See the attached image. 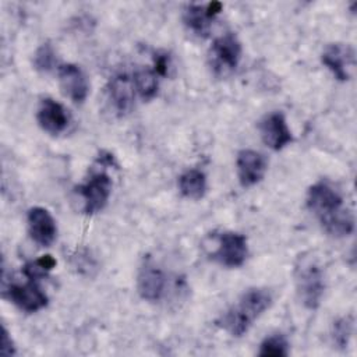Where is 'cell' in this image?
Listing matches in <instances>:
<instances>
[{
    "label": "cell",
    "mask_w": 357,
    "mask_h": 357,
    "mask_svg": "<svg viewBox=\"0 0 357 357\" xmlns=\"http://www.w3.org/2000/svg\"><path fill=\"white\" fill-rule=\"evenodd\" d=\"M305 204L329 236L344 237L353 231V213L343 206L342 195L329 183L312 184L307 191Z\"/></svg>",
    "instance_id": "1"
},
{
    "label": "cell",
    "mask_w": 357,
    "mask_h": 357,
    "mask_svg": "<svg viewBox=\"0 0 357 357\" xmlns=\"http://www.w3.org/2000/svg\"><path fill=\"white\" fill-rule=\"evenodd\" d=\"M272 294L266 289H248L236 304L227 308L216 324L230 336L240 337L248 332L254 321L258 319L272 304Z\"/></svg>",
    "instance_id": "2"
},
{
    "label": "cell",
    "mask_w": 357,
    "mask_h": 357,
    "mask_svg": "<svg viewBox=\"0 0 357 357\" xmlns=\"http://www.w3.org/2000/svg\"><path fill=\"white\" fill-rule=\"evenodd\" d=\"M294 283L300 301L308 310H317L321 304L325 280L315 258L301 254L294 264Z\"/></svg>",
    "instance_id": "3"
},
{
    "label": "cell",
    "mask_w": 357,
    "mask_h": 357,
    "mask_svg": "<svg viewBox=\"0 0 357 357\" xmlns=\"http://www.w3.org/2000/svg\"><path fill=\"white\" fill-rule=\"evenodd\" d=\"M241 59V43L238 38L227 32L216 38L209 49L208 60L211 70L216 77H227L231 74Z\"/></svg>",
    "instance_id": "4"
},
{
    "label": "cell",
    "mask_w": 357,
    "mask_h": 357,
    "mask_svg": "<svg viewBox=\"0 0 357 357\" xmlns=\"http://www.w3.org/2000/svg\"><path fill=\"white\" fill-rule=\"evenodd\" d=\"M77 191L84 201L85 213H98L107 205L112 194V178L105 172H96Z\"/></svg>",
    "instance_id": "5"
},
{
    "label": "cell",
    "mask_w": 357,
    "mask_h": 357,
    "mask_svg": "<svg viewBox=\"0 0 357 357\" xmlns=\"http://www.w3.org/2000/svg\"><path fill=\"white\" fill-rule=\"evenodd\" d=\"M248 257V245L244 234L237 231H225L218 238V247L212 258L226 268L241 266Z\"/></svg>",
    "instance_id": "6"
},
{
    "label": "cell",
    "mask_w": 357,
    "mask_h": 357,
    "mask_svg": "<svg viewBox=\"0 0 357 357\" xmlns=\"http://www.w3.org/2000/svg\"><path fill=\"white\" fill-rule=\"evenodd\" d=\"M321 61L336 79L347 81L351 78L356 56L351 46L344 43H331L324 49Z\"/></svg>",
    "instance_id": "7"
},
{
    "label": "cell",
    "mask_w": 357,
    "mask_h": 357,
    "mask_svg": "<svg viewBox=\"0 0 357 357\" xmlns=\"http://www.w3.org/2000/svg\"><path fill=\"white\" fill-rule=\"evenodd\" d=\"M258 130L264 144L273 151H280L293 141V135L284 114L280 112H272L266 114L259 121Z\"/></svg>",
    "instance_id": "8"
},
{
    "label": "cell",
    "mask_w": 357,
    "mask_h": 357,
    "mask_svg": "<svg viewBox=\"0 0 357 357\" xmlns=\"http://www.w3.org/2000/svg\"><path fill=\"white\" fill-rule=\"evenodd\" d=\"M7 297L24 312H36L45 308L49 303L46 293L38 286L36 280L29 279L24 284H10L7 290Z\"/></svg>",
    "instance_id": "9"
},
{
    "label": "cell",
    "mask_w": 357,
    "mask_h": 357,
    "mask_svg": "<svg viewBox=\"0 0 357 357\" xmlns=\"http://www.w3.org/2000/svg\"><path fill=\"white\" fill-rule=\"evenodd\" d=\"M220 11L222 4L219 1H212L206 4H190L184 10L183 21L194 35L199 38H206L211 32L215 17Z\"/></svg>",
    "instance_id": "10"
},
{
    "label": "cell",
    "mask_w": 357,
    "mask_h": 357,
    "mask_svg": "<svg viewBox=\"0 0 357 357\" xmlns=\"http://www.w3.org/2000/svg\"><path fill=\"white\" fill-rule=\"evenodd\" d=\"M237 177L244 188L258 184L266 173V159L262 153L252 149H243L236 160Z\"/></svg>",
    "instance_id": "11"
},
{
    "label": "cell",
    "mask_w": 357,
    "mask_h": 357,
    "mask_svg": "<svg viewBox=\"0 0 357 357\" xmlns=\"http://www.w3.org/2000/svg\"><path fill=\"white\" fill-rule=\"evenodd\" d=\"M26 222L29 236L36 244L42 247H49L54 241L57 234V226L47 209L42 206L31 208L26 215Z\"/></svg>",
    "instance_id": "12"
},
{
    "label": "cell",
    "mask_w": 357,
    "mask_h": 357,
    "mask_svg": "<svg viewBox=\"0 0 357 357\" xmlns=\"http://www.w3.org/2000/svg\"><path fill=\"white\" fill-rule=\"evenodd\" d=\"M137 290L141 298L156 303L166 291V276L162 269L151 262H145L137 276Z\"/></svg>",
    "instance_id": "13"
},
{
    "label": "cell",
    "mask_w": 357,
    "mask_h": 357,
    "mask_svg": "<svg viewBox=\"0 0 357 357\" xmlns=\"http://www.w3.org/2000/svg\"><path fill=\"white\" fill-rule=\"evenodd\" d=\"M57 75L60 88L66 96L75 103H82L86 99L89 85L84 71L78 66L71 63L61 64L57 70Z\"/></svg>",
    "instance_id": "14"
},
{
    "label": "cell",
    "mask_w": 357,
    "mask_h": 357,
    "mask_svg": "<svg viewBox=\"0 0 357 357\" xmlns=\"http://www.w3.org/2000/svg\"><path fill=\"white\" fill-rule=\"evenodd\" d=\"M36 120L45 132L50 135H59L68 126V113L61 103L52 98H45L39 103Z\"/></svg>",
    "instance_id": "15"
},
{
    "label": "cell",
    "mask_w": 357,
    "mask_h": 357,
    "mask_svg": "<svg viewBox=\"0 0 357 357\" xmlns=\"http://www.w3.org/2000/svg\"><path fill=\"white\" fill-rule=\"evenodd\" d=\"M134 84L127 74L114 75L107 85V98L117 114L128 113L134 103Z\"/></svg>",
    "instance_id": "16"
},
{
    "label": "cell",
    "mask_w": 357,
    "mask_h": 357,
    "mask_svg": "<svg viewBox=\"0 0 357 357\" xmlns=\"http://www.w3.org/2000/svg\"><path fill=\"white\" fill-rule=\"evenodd\" d=\"M206 176L198 169H188L178 177V190L188 199H201L206 194Z\"/></svg>",
    "instance_id": "17"
},
{
    "label": "cell",
    "mask_w": 357,
    "mask_h": 357,
    "mask_svg": "<svg viewBox=\"0 0 357 357\" xmlns=\"http://www.w3.org/2000/svg\"><path fill=\"white\" fill-rule=\"evenodd\" d=\"M132 84L135 92L144 99L151 100L156 96L159 82H158V74L146 67L137 68L132 74Z\"/></svg>",
    "instance_id": "18"
},
{
    "label": "cell",
    "mask_w": 357,
    "mask_h": 357,
    "mask_svg": "<svg viewBox=\"0 0 357 357\" xmlns=\"http://www.w3.org/2000/svg\"><path fill=\"white\" fill-rule=\"evenodd\" d=\"M354 328V319L351 315H344L336 319L332 325V342L339 349H346Z\"/></svg>",
    "instance_id": "19"
},
{
    "label": "cell",
    "mask_w": 357,
    "mask_h": 357,
    "mask_svg": "<svg viewBox=\"0 0 357 357\" xmlns=\"http://www.w3.org/2000/svg\"><path fill=\"white\" fill-rule=\"evenodd\" d=\"M289 354V342L287 339L280 335L275 333L271 336H266L262 343L259 344L258 356H287Z\"/></svg>",
    "instance_id": "20"
},
{
    "label": "cell",
    "mask_w": 357,
    "mask_h": 357,
    "mask_svg": "<svg viewBox=\"0 0 357 357\" xmlns=\"http://www.w3.org/2000/svg\"><path fill=\"white\" fill-rule=\"evenodd\" d=\"M56 266V261L50 255H43L38 258L36 261H31L24 266V273L28 279L38 280L39 278H43L47 275L49 271H52Z\"/></svg>",
    "instance_id": "21"
},
{
    "label": "cell",
    "mask_w": 357,
    "mask_h": 357,
    "mask_svg": "<svg viewBox=\"0 0 357 357\" xmlns=\"http://www.w3.org/2000/svg\"><path fill=\"white\" fill-rule=\"evenodd\" d=\"M56 64V53L54 49L52 47L50 43H43L40 45L33 56V67L38 71L42 73H49L50 70H53Z\"/></svg>",
    "instance_id": "22"
},
{
    "label": "cell",
    "mask_w": 357,
    "mask_h": 357,
    "mask_svg": "<svg viewBox=\"0 0 357 357\" xmlns=\"http://www.w3.org/2000/svg\"><path fill=\"white\" fill-rule=\"evenodd\" d=\"M153 63H155L153 71L158 75H166L167 74V70H169V57H167V54H162V53L155 54Z\"/></svg>",
    "instance_id": "23"
},
{
    "label": "cell",
    "mask_w": 357,
    "mask_h": 357,
    "mask_svg": "<svg viewBox=\"0 0 357 357\" xmlns=\"http://www.w3.org/2000/svg\"><path fill=\"white\" fill-rule=\"evenodd\" d=\"M15 353L14 343L11 340V336L8 335L7 329L3 328V335H1V354L3 356H11Z\"/></svg>",
    "instance_id": "24"
}]
</instances>
